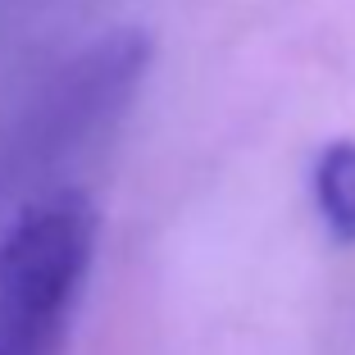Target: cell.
<instances>
[{"label": "cell", "mask_w": 355, "mask_h": 355, "mask_svg": "<svg viewBox=\"0 0 355 355\" xmlns=\"http://www.w3.org/2000/svg\"><path fill=\"white\" fill-rule=\"evenodd\" d=\"M96 255V205L51 191L0 232V355H60Z\"/></svg>", "instance_id": "1"}, {"label": "cell", "mask_w": 355, "mask_h": 355, "mask_svg": "<svg viewBox=\"0 0 355 355\" xmlns=\"http://www.w3.org/2000/svg\"><path fill=\"white\" fill-rule=\"evenodd\" d=\"M314 209L337 246H355V141H328L310 173Z\"/></svg>", "instance_id": "2"}]
</instances>
